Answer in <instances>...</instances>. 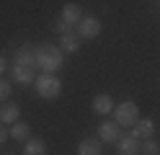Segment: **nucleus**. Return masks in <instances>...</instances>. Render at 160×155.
Instances as JSON below:
<instances>
[{"instance_id": "nucleus-8", "label": "nucleus", "mask_w": 160, "mask_h": 155, "mask_svg": "<svg viewBox=\"0 0 160 155\" xmlns=\"http://www.w3.org/2000/svg\"><path fill=\"white\" fill-rule=\"evenodd\" d=\"M11 75H13V80L18 83V85H34V80H36V70H34V67L13 65V67H11Z\"/></svg>"}, {"instance_id": "nucleus-7", "label": "nucleus", "mask_w": 160, "mask_h": 155, "mask_svg": "<svg viewBox=\"0 0 160 155\" xmlns=\"http://www.w3.org/2000/svg\"><path fill=\"white\" fill-rule=\"evenodd\" d=\"M98 137H101V142H116L122 137V127L116 121H101L98 124Z\"/></svg>"}, {"instance_id": "nucleus-20", "label": "nucleus", "mask_w": 160, "mask_h": 155, "mask_svg": "<svg viewBox=\"0 0 160 155\" xmlns=\"http://www.w3.org/2000/svg\"><path fill=\"white\" fill-rule=\"evenodd\" d=\"M5 70H8V62H5V57H0V78H3Z\"/></svg>"}, {"instance_id": "nucleus-5", "label": "nucleus", "mask_w": 160, "mask_h": 155, "mask_svg": "<svg viewBox=\"0 0 160 155\" xmlns=\"http://www.w3.org/2000/svg\"><path fill=\"white\" fill-rule=\"evenodd\" d=\"M13 65L34 67V70H36V47H31V44L18 47V49H16V54H13Z\"/></svg>"}, {"instance_id": "nucleus-9", "label": "nucleus", "mask_w": 160, "mask_h": 155, "mask_svg": "<svg viewBox=\"0 0 160 155\" xmlns=\"http://www.w3.org/2000/svg\"><path fill=\"white\" fill-rule=\"evenodd\" d=\"M18 116H21V106L13 101H3L0 103V124H13L18 121Z\"/></svg>"}, {"instance_id": "nucleus-11", "label": "nucleus", "mask_w": 160, "mask_h": 155, "mask_svg": "<svg viewBox=\"0 0 160 155\" xmlns=\"http://www.w3.org/2000/svg\"><path fill=\"white\" fill-rule=\"evenodd\" d=\"M80 16H83V8H80L78 3H65L62 10H59V21H65L67 26H75L80 21Z\"/></svg>"}, {"instance_id": "nucleus-1", "label": "nucleus", "mask_w": 160, "mask_h": 155, "mask_svg": "<svg viewBox=\"0 0 160 155\" xmlns=\"http://www.w3.org/2000/svg\"><path fill=\"white\" fill-rule=\"evenodd\" d=\"M65 65V52L59 49L57 44H49V41H44V44L36 47V67L42 72H49V75H54V72Z\"/></svg>"}, {"instance_id": "nucleus-2", "label": "nucleus", "mask_w": 160, "mask_h": 155, "mask_svg": "<svg viewBox=\"0 0 160 155\" xmlns=\"http://www.w3.org/2000/svg\"><path fill=\"white\" fill-rule=\"evenodd\" d=\"M34 88L39 93V98H44V101H54L59 93H62V80L54 78V75H49V72H44V75H39L34 80Z\"/></svg>"}, {"instance_id": "nucleus-3", "label": "nucleus", "mask_w": 160, "mask_h": 155, "mask_svg": "<svg viewBox=\"0 0 160 155\" xmlns=\"http://www.w3.org/2000/svg\"><path fill=\"white\" fill-rule=\"evenodd\" d=\"M139 119V106L134 101H122L119 106H114V121L119 127H132Z\"/></svg>"}, {"instance_id": "nucleus-4", "label": "nucleus", "mask_w": 160, "mask_h": 155, "mask_svg": "<svg viewBox=\"0 0 160 155\" xmlns=\"http://www.w3.org/2000/svg\"><path fill=\"white\" fill-rule=\"evenodd\" d=\"M101 28H103V23L96 16H83L78 21V31H75V34L80 39H96L98 34H101Z\"/></svg>"}, {"instance_id": "nucleus-16", "label": "nucleus", "mask_w": 160, "mask_h": 155, "mask_svg": "<svg viewBox=\"0 0 160 155\" xmlns=\"http://www.w3.org/2000/svg\"><path fill=\"white\" fill-rule=\"evenodd\" d=\"M78 155H101V142L98 140H80Z\"/></svg>"}, {"instance_id": "nucleus-21", "label": "nucleus", "mask_w": 160, "mask_h": 155, "mask_svg": "<svg viewBox=\"0 0 160 155\" xmlns=\"http://www.w3.org/2000/svg\"><path fill=\"white\" fill-rule=\"evenodd\" d=\"M8 140V132H5V127H3V124H0V145H3Z\"/></svg>"}, {"instance_id": "nucleus-12", "label": "nucleus", "mask_w": 160, "mask_h": 155, "mask_svg": "<svg viewBox=\"0 0 160 155\" xmlns=\"http://www.w3.org/2000/svg\"><path fill=\"white\" fill-rule=\"evenodd\" d=\"M91 109L98 114V116H106V114L114 111V98L108 96V93H98V96L93 98V103H91Z\"/></svg>"}, {"instance_id": "nucleus-6", "label": "nucleus", "mask_w": 160, "mask_h": 155, "mask_svg": "<svg viewBox=\"0 0 160 155\" xmlns=\"http://www.w3.org/2000/svg\"><path fill=\"white\" fill-rule=\"evenodd\" d=\"M139 142L134 134H122V137L116 140V155H142L139 152Z\"/></svg>"}, {"instance_id": "nucleus-15", "label": "nucleus", "mask_w": 160, "mask_h": 155, "mask_svg": "<svg viewBox=\"0 0 160 155\" xmlns=\"http://www.w3.org/2000/svg\"><path fill=\"white\" fill-rule=\"evenodd\" d=\"M11 137L18 140V142H26L28 137H31V127H28L26 121H13V127H11Z\"/></svg>"}, {"instance_id": "nucleus-17", "label": "nucleus", "mask_w": 160, "mask_h": 155, "mask_svg": "<svg viewBox=\"0 0 160 155\" xmlns=\"http://www.w3.org/2000/svg\"><path fill=\"white\" fill-rule=\"evenodd\" d=\"M139 152L142 155H160V142L158 140H142V145H139Z\"/></svg>"}, {"instance_id": "nucleus-19", "label": "nucleus", "mask_w": 160, "mask_h": 155, "mask_svg": "<svg viewBox=\"0 0 160 155\" xmlns=\"http://www.w3.org/2000/svg\"><path fill=\"white\" fill-rule=\"evenodd\" d=\"M54 31H57L59 36H62V34H67V31H72V26H67L65 21H57V23H54Z\"/></svg>"}, {"instance_id": "nucleus-10", "label": "nucleus", "mask_w": 160, "mask_h": 155, "mask_svg": "<svg viewBox=\"0 0 160 155\" xmlns=\"http://www.w3.org/2000/svg\"><path fill=\"white\" fill-rule=\"evenodd\" d=\"M132 134L137 140H150L155 134V121L152 119H137L132 124Z\"/></svg>"}, {"instance_id": "nucleus-18", "label": "nucleus", "mask_w": 160, "mask_h": 155, "mask_svg": "<svg viewBox=\"0 0 160 155\" xmlns=\"http://www.w3.org/2000/svg\"><path fill=\"white\" fill-rule=\"evenodd\" d=\"M11 93H13V83H11V80H3V78H0V103L11 98Z\"/></svg>"}, {"instance_id": "nucleus-14", "label": "nucleus", "mask_w": 160, "mask_h": 155, "mask_svg": "<svg viewBox=\"0 0 160 155\" xmlns=\"http://www.w3.org/2000/svg\"><path fill=\"white\" fill-rule=\"evenodd\" d=\"M23 155H47V145H44V140H39V137H28L26 142H23Z\"/></svg>"}, {"instance_id": "nucleus-13", "label": "nucleus", "mask_w": 160, "mask_h": 155, "mask_svg": "<svg viewBox=\"0 0 160 155\" xmlns=\"http://www.w3.org/2000/svg\"><path fill=\"white\" fill-rule=\"evenodd\" d=\"M59 49L65 52V54H72V52L80 49V36L75 34V31H67V34L59 36Z\"/></svg>"}]
</instances>
